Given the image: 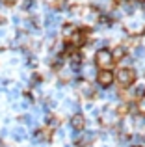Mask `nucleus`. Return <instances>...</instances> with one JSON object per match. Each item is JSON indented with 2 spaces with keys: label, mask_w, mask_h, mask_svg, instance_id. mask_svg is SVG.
<instances>
[{
  "label": "nucleus",
  "mask_w": 145,
  "mask_h": 147,
  "mask_svg": "<svg viewBox=\"0 0 145 147\" xmlns=\"http://www.w3.org/2000/svg\"><path fill=\"white\" fill-rule=\"evenodd\" d=\"M76 30H78V28H76L75 24H71V22H67V24L62 26V34H63V37H65V39H69V37L76 32Z\"/></svg>",
  "instance_id": "0eeeda50"
},
{
  "label": "nucleus",
  "mask_w": 145,
  "mask_h": 147,
  "mask_svg": "<svg viewBox=\"0 0 145 147\" xmlns=\"http://www.w3.org/2000/svg\"><path fill=\"white\" fill-rule=\"evenodd\" d=\"M50 6L54 7V9H58V11H60V9H63V7L67 6V0H52Z\"/></svg>",
  "instance_id": "9d476101"
},
{
  "label": "nucleus",
  "mask_w": 145,
  "mask_h": 147,
  "mask_svg": "<svg viewBox=\"0 0 145 147\" xmlns=\"http://www.w3.org/2000/svg\"><path fill=\"white\" fill-rule=\"evenodd\" d=\"M52 136H54V129H50V127H47V125L36 130V140L37 142H50Z\"/></svg>",
  "instance_id": "7ed1b4c3"
},
{
  "label": "nucleus",
  "mask_w": 145,
  "mask_h": 147,
  "mask_svg": "<svg viewBox=\"0 0 145 147\" xmlns=\"http://www.w3.org/2000/svg\"><path fill=\"white\" fill-rule=\"evenodd\" d=\"M95 65L99 67V71H112V67L115 65L112 52L108 49H99L95 52Z\"/></svg>",
  "instance_id": "f03ea898"
},
{
  "label": "nucleus",
  "mask_w": 145,
  "mask_h": 147,
  "mask_svg": "<svg viewBox=\"0 0 145 147\" xmlns=\"http://www.w3.org/2000/svg\"><path fill=\"white\" fill-rule=\"evenodd\" d=\"M22 7H24V9H30V7H34V0H24Z\"/></svg>",
  "instance_id": "f8f14e48"
},
{
  "label": "nucleus",
  "mask_w": 145,
  "mask_h": 147,
  "mask_svg": "<svg viewBox=\"0 0 145 147\" xmlns=\"http://www.w3.org/2000/svg\"><path fill=\"white\" fill-rule=\"evenodd\" d=\"M138 2H142V4H145V0H138Z\"/></svg>",
  "instance_id": "dca6fc26"
},
{
  "label": "nucleus",
  "mask_w": 145,
  "mask_h": 147,
  "mask_svg": "<svg viewBox=\"0 0 145 147\" xmlns=\"http://www.w3.org/2000/svg\"><path fill=\"white\" fill-rule=\"evenodd\" d=\"M136 147H142V145H136Z\"/></svg>",
  "instance_id": "f3484780"
},
{
  "label": "nucleus",
  "mask_w": 145,
  "mask_h": 147,
  "mask_svg": "<svg viewBox=\"0 0 145 147\" xmlns=\"http://www.w3.org/2000/svg\"><path fill=\"white\" fill-rule=\"evenodd\" d=\"M136 78L138 76H136V71L132 67H121L113 75V82H117L121 88H130L136 82Z\"/></svg>",
  "instance_id": "f257e3e1"
},
{
  "label": "nucleus",
  "mask_w": 145,
  "mask_h": 147,
  "mask_svg": "<svg viewBox=\"0 0 145 147\" xmlns=\"http://www.w3.org/2000/svg\"><path fill=\"white\" fill-rule=\"evenodd\" d=\"M32 80H34V82H41L43 78H41V75H39V73H34V75H32Z\"/></svg>",
  "instance_id": "ddd939ff"
},
{
  "label": "nucleus",
  "mask_w": 145,
  "mask_h": 147,
  "mask_svg": "<svg viewBox=\"0 0 145 147\" xmlns=\"http://www.w3.org/2000/svg\"><path fill=\"white\" fill-rule=\"evenodd\" d=\"M6 22H7V19H6V17H2V15H0V26H4V24H6Z\"/></svg>",
  "instance_id": "4468645a"
},
{
  "label": "nucleus",
  "mask_w": 145,
  "mask_h": 147,
  "mask_svg": "<svg viewBox=\"0 0 145 147\" xmlns=\"http://www.w3.org/2000/svg\"><path fill=\"white\" fill-rule=\"evenodd\" d=\"M138 112H140V114H142L143 117H145V93H143L142 97L138 99Z\"/></svg>",
  "instance_id": "9b49d317"
},
{
  "label": "nucleus",
  "mask_w": 145,
  "mask_h": 147,
  "mask_svg": "<svg viewBox=\"0 0 145 147\" xmlns=\"http://www.w3.org/2000/svg\"><path fill=\"white\" fill-rule=\"evenodd\" d=\"M112 58L113 61H121L125 56H127V47H123V45H117V47H112Z\"/></svg>",
  "instance_id": "423d86ee"
},
{
  "label": "nucleus",
  "mask_w": 145,
  "mask_h": 147,
  "mask_svg": "<svg viewBox=\"0 0 145 147\" xmlns=\"http://www.w3.org/2000/svg\"><path fill=\"white\" fill-rule=\"evenodd\" d=\"M97 84L102 88H108L113 84V75L112 71H99L97 73Z\"/></svg>",
  "instance_id": "20e7f679"
},
{
  "label": "nucleus",
  "mask_w": 145,
  "mask_h": 147,
  "mask_svg": "<svg viewBox=\"0 0 145 147\" xmlns=\"http://www.w3.org/2000/svg\"><path fill=\"white\" fill-rule=\"evenodd\" d=\"M71 127L75 130H78V132L84 130V127H86V119H84V115L82 114H75V115H72V117H71Z\"/></svg>",
  "instance_id": "39448f33"
},
{
  "label": "nucleus",
  "mask_w": 145,
  "mask_h": 147,
  "mask_svg": "<svg viewBox=\"0 0 145 147\" xmlns=\"http://www.w3.org/2000/svg\"><path fill=\"white\" fill-rule=\"evenodd\" d=\"M82 88H84V95H87V97H91V95H93V88H91L89 82L82 80V82H80V90H82Z\"/></svg>",
  "instance_id": "1a4fd4ad"
},
{
  "label": "nucleus",
  "mask_w": 145,
  "mask_h": 147,
  "mask_svg": "<svg viewBox=\"0 0 145 147\" xmlns=\"http://www.w3.org/2000/svg\"><path fill=\"white\" fill-rule=\"evenodd\" d=\"M0 37H4V30H0Z\"/></svg>",
  "instance_id": "2eb2a0df"
},
{
  "label": "nucleus",
  "mask_w": 145,
  "mask_h": 147,
  "mask_svg": "<svg viewBox=\"0 0 145 147\" xmlns=\"http://www.w3.org/2000/svg\"><path fill=\"white\" fill-rule=\"evenodd\" d=\"M115 112H117V115L119 117H125V115H128V112H130V108H128V104H119V106L115 108Z\"/></svg>",
  "instance_id": "6e6552de"
}]
</instances>
